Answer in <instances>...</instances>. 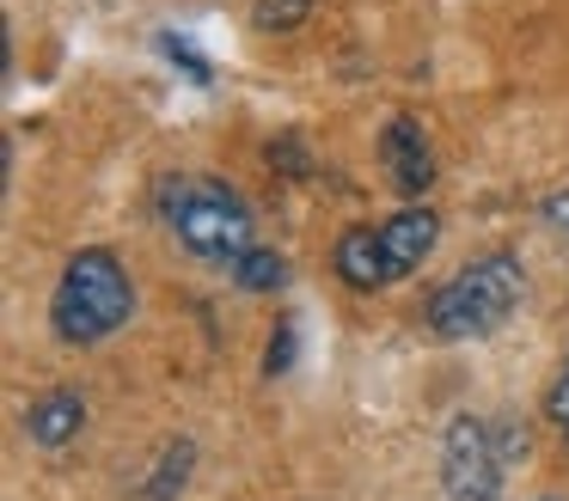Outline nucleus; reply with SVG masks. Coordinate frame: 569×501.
I'll return each instance as SVG.
<instances>
[{"instance_id": "f257e3e1", "label": "nucleus", "mask_w": 569, "mask_h": 501, "mask_svg": "<svg viewBox=\"0 0 569 501\" xmlns=\"http://www.w3.org/2000/svg\"><path fill=\"white\" fill-rule=\"evenodd\" d=\"M136 312V288H129L123 263L111 251H74L56 281V300H50V324L62 342H99L111 330L129 324Z\"/></svg>"}, {"instance_id": "f03ea898", "label": "nucleus", "mask_w": 569, "mask_h": 501, "mask_svg": "<svg viewBox=\"0 0 569 501\" xmlns=\"http://www.w3.org/2000/svg\"><path fill=\"white\" fill-rule=\"evenodd\" d=\"M160 208H166V220H172L178 244L197 251L202 263L233 269L239 257L251 251V208L239 202L227 183H214V178H166Z\"/></svg>"}, {"instance_id": "7ed1b4c3", "label": "nucleus", "mask_w": 569, "mask_h": 501, "mask_svg": "<svg viewBox=\"0 0 569 501\" xmlns=\"http://www.w3.org/2000/svg\"><path fill=\"white\" fill-rule=\"evenodd\" d=\"M527 281H520V263L515 257H478L466 263L459 275H447L441 288L429 293V330L447 342H466V337H490L508 312L520 305Z\"/></svg>"}, {"instance_id": "20e7f679", "label": "nucleus", "mask_w": 569, "mask_h": 501, "mask_svg": "<svg viewBox=\"0 0 569 501\" xmlns=\"http://www.w3.org/2000/svg\"><path fill=\"white\" fill-rule=\"evenodd\" d=\"M441 477H447V495L453 501H496L502 495V452H496L490 428L459 415L447 428V447H441Z\"/></svg>"}, {"instance_id": "39448f33", "label": "nucleus", "mask_w": 569, "mask_h": 501, "mask_svg": "<svg viewBox=\"0 0 569 501\" xmlns=\"http://www.w3.org/2000/svg\"><path fill=\"white\" fill-rule=\"evenodd\" d=\"M380 159H386V178H392V190L405 196H422L435 178V153H429V134H422L417 117H392L380 134Z\"/></svg>"}, {"instance_id": "423d86ee", "label": "nucleus", "mask_w": 569, "mask_h": 501, "mask_svg": "<svg viewBox=\"0 0 569 501\" xmlns=\"http://www.w3.org/2000/svg\"><path fill=\"white\" fill-rule=\"evenodd\" d=\"M435 239H441V214H435V208H405V214L386 220V227H380V251H386L392 281H405L410 269L435 251Z\"/></svg>"}, {"instance_id": "0eeeda50", "label": "nucleus", "mask_w": 569, "mask_h": 501, "mask_svg": "<svg viewBox=\"0 0 569 501\" xmlns=\"http://www.w3.org/2000/svg\"><path fill=\"white\" fill-rule=\"evenodd\" d=\"M331 263H337V275L361 293L392 288V269H386V251H380V227H349L343 239H337Z\"/></svg>"}, {"instance_id": "6e6552de", "label": "nucleus", "mask_w": 569, "mask_h": 501, "mask_svg": "<svg viewBox=\"0 0 569 501\" xmlns=\"http://www.w3.org/2000/svg\"><path fill=\"white\" fill-rule=\"evenodd\" d=\"M26 428H31V440H38V447L56 452V447H68V440L87 428V403H80V391H50V398L31 403Z\"/></svg>"}, {"instance_id": "1a4fd4ad", "label": "nucleus", "mask_w": 569, "mask_h": 501, "mask_svg": "<svg viewBox=\"0 0 569 501\" xmlns=\"http://www.w3.org/2000/svg\"><path fill=\"white\" fill-rule=\"evenodd\" d=\"M233 275L239 281H246V288H282V281H288V269H282V257H276V251H246V257H239V263H233Z\"/></svg>"}, {"instance_id": "9d476101", "label": "nucleus", "mask_w": 569, "mask_h": 501, "mask_svg": "<svg viewBox=\"0 0 569 501\" xmlns=\"http://www.w3.org/2000/svg\"><path fill=\"white\" fill-rule=\"evenodd\" d=\"M184 477H190V447H172L166 464H160V477L148 483V501H166L172 489H184Z\"/></svg>"}, {"instance_id": "9b49d317", "label": "nucleus", "mask_w": 569, "mask_h": 501, "mask_svg": "<svg viewBox=\"0 0 569 501\" xmlns=\"http://www.w3.org/2000/svg\"><path fill=\"white\" fill-rule=\"evenodd\" d=\"M307 7H312V0H263L258 24H263V31H295V24L307 19Z\"/></svg>"}, {"instance_id": "f8f14e48", "label": "nucleus", "mask_w": 569, "mask_h": 501, "mask_svg": "<svg viewBox=\"0 0 569 501\" xmlns=\"http://www.w3.org/2000/svg\"><path fill=\"white\" fill-rule=\"evenodd\" d=\"M545 410H551V422L569 428V354H563V373H557V385H551V398H545Z\"/></svg>"}]
</instances>
